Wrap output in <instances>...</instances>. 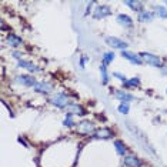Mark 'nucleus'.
Segmentation results:
<instances>
[{
    "mask_svg": "<svg viewBox=\"0 0 167 167\" xmlns=\"http://www.w3.org/2000/svg\"><path fill=\"white\" fill-rule=\"evenodd\" d=\"M17 81L24 84V86H36V80L33 77H30V76H19Z\"/></svg>",
    "mask_w": 167,
    "mask_h": 167,
    "instance_id": "obj_11",
    "label": "nucleus"
},
{
    "mask_svg": "<svg viewBox=\"0 0 167 167\" xmlns=\"http://www.w3.org/2000/svg\"><path fill=\"white\" fill-rule=\"evenodd\" d=\"M121 56H123L124 59H127L129 61L134 63V65H141V61H143V60H141L139 56H136V54H133V53H130V52H127V50H123V52H121Z\"/></svg>",
    "mask_w": 167,
    "mask_h": 167,
    "instance_id": "obj_7",
    "label": "nucleus"
},
{
    "mask_svg": "<svg viewBox=\"0 0 167 167\" xmlns=\"http://www.w3.org/2000/svg\"><path fill=\"white\" fill-rule=\"evenodd\" d=\"M94 136H96L97 139H109V137H112V136H113V133H112V130H110V129L103 127V129L96 130Z\"/></svg>",
    "mask_w": 167,
    "mask_h": 167,
    "instance_id": "obj_10",
    "label": "nucleus"
},
{
    "mask_svg": "<svg viewBox=\"0 0 167 167\" xmlns=\"http://www.w3.org/2000/svg\"><path fill=\"white\" fill-rule=\"evenodd\" d=\"M19 66L23 67V69H26V70H29V71H39L40 70V69H37L34 65L29 63V61H24V60H20V61H19Z\"/></svg>",
    "mask_w": 167,
    "mask_h": 167,
    "instance_id": "obj_14",
    "label": "nucleus"
},
{
    "mask_svg": "<svg viewBox=\"0 0 167 167\" xmlns=\"http://www.w3.org/2000/svg\"><path fill=\"white\" fill-rule=\"evenodd\" d=\"M157 14H160L162 17H167L166 9H164V7H159V9H157Z\"/></svg>",
    "mask_w": 167,
    "mask_h": 167,
    "instance_id": "obj_24",
    "label": "nucleus"
},
{
    "mask_svg": "<svg viewBox=\"0 0 167 167\" xmlns=\"http://www.w3.org/2000/svg\"><path fill=\"white\" fill-rule=\"evenodd\" d=\"M106 43H107L109 46H112L113 49H120L121 52L127 47V43H126V42H123V40H120V39H117V37H112V36L106 39Z\"/></svg>",
    "mask_w": 167,
    "mask_h": 167,
    "instance_id": "obj_3",
    "label": "nucleus"
},
{
    "mask_svg": "<svg viewBox=\"0 0 167 167\" xmlns=\"http://www.w3.org/2000/svg\"><path fill=\"white\" fill-rule=\"evenodd\" d=\"M140 59L143 61H146L147 65H151V66H154V67H160L162 66L160 57L154 56V54H151V53H140Z\"/></svg>",
    "mask_w": 167,
    "mask_h": 167,
    "instance_id": "obj_1",
    "label": "nucleus"
},
{
    "mask_svg": "<svg viewBox=\"0 0 167 167\" xmlns=\"http://www.w3.org/2000/svg\"><path fill=\"white\" fill-rule=\"evenodd\" d=\"M110 13H112L110 7H107V6H99L96 10H94V17L96 19H103V17L109 16Z\"/></svg>",
    "mask_w": 167,
    "mask_h": 167,
    "instance_id": "obj_5",
    "label": "nucleus"
},
{
    "mask_svg": "<svg viewBox=\"0 0 167 167\" xmlns=\"http://www.w3.org/2000/svg\"><path fill=\"white\" fill-rule=\"evenodd\" d=\"M36 90L37 92H42V93H49L52 92V84H49V83H44V81H42V83H36Z\"/></svg>",
    "mask_w": 167,
    "mask_h": 167,
    "instance_id": "obj_12",
    "label": "nucleus"
},
{
    "mask_svg": "<svg viewBox=\"0 0 167 167\" xmlns=\"http://www.w3.org/2000/svg\"><path fill=\"white\" fill-rule=\"evenodd\" d=\"M113 59H114V53L109 52V53L104 54V57H103V61H104V65H109L110 61H113Z\"/></svg>",
    "mask_w": 167,
    "mask_h": 167,
    "instance_id": "obj_19",
    "label": "nucleus"
},
{
    "mask_svg": "<svg viewBox=\"0 0 167 167\" xmlns=\"http://www.w3.org/2000/svg\"><path fill=\"white\" fill-rule=\"evenodd\" d=\"M71 116L73 114H70V113H67V117H66V120H65V126H67V127H70V126H73V120H71Z\"/></svg>",
    "mask_w": 167,
    "mask_h": 167,
    "instance_id": "obj_23",
    "label": "nucleus"
},
{
    "mask_svg": "<svg viewBox=\"0 0 167 167\" xmlns=\"http://www.w3.org/2000/svg\"><path fill=\"white\" fill-rule=\"evenodd\" d=\"M124 164L129 167H140L141 163L136 156H126L124 157Z\"/></svg>",
    "mask_w": 167,
    "mask_h": 167,
    "instance_id": "obj_9",
    "label": "nucleus"
},
{
    "mask_svg": "<svg viewBox=\"0 0 167 167\" xmlns=\"http://www.w3.org/2000/svg\"><path fill=\"white\" fill-rule=\"evenodd\" d=\"M126 3H127V6H130L133 10H137V11H140V13H141V10H143L140 2H130L129 0V2H126Z\"/></svg>",
    "mask_w": 167,
    "mask_h": 167,
    "instance_id": "obj_18",
    "label": "nucleus"
},
{
    "mask_svg": "<svg viewBox=\"0 0 167 167\" xmlns=\"http://www.w3.org/2000/svg\"><path fill=\"white\" fill-rule=\"evenodd\" d=\"M119 112L121 114L129 113V104H127V103H121V104L119 106Z\"/></svg>",
    "mask_w": 167,
    "mask_h": 167,
    "instance_id": "obj_21",
    "label": "nucleus"
},
{
    "mask_svg": "<svg viewBox=\"0 0 167 167\" xmlns=\"http://www.w3.org/2000/svg\"><path fill=\"white\" fill-rule=\"evenodd\" d=\"M19 143H22V144H23V146H24V147H27V144H26V141L23 140L22 137H19Z\"/></svg>",
    "mask_w": 167,
    "mask_h": 167,
    "instance_id": "obj_26",
    "label": "nucleus"
},
{
    "mask_svg": "<svg viewBox=\"0 0 167 167\" xmlns=\"http://www.w3.org/2000/svg\"><path fill=\"white\" fill-rule=\"evenodd\" d=\"M153 20V13L150 11H141L140 14H139V22H151Z\"/></svg>",
    "mask_w": 167,
    "mask_h": 167,
    "instance_id": "obj_15",
    "label": "nucleus"
},
{
    "mask_svg": "<svg viewBox=\"0 0 167 167\" xmlns=\"http://www.w3.org/2000/svg\"><path fill=\"white\" fill-rule=\"evenodd\" d=\"M52 103L57 107H67L69 106V99L66 94L63 93H59V94H54L53 99H52Z\"/></svg>",
    "mask_w": 167,
    "mask_h": 167,
    "instance_id": "obj_2",
    "label": "nucleus"
},
{
    "mask_svg": "<svg viewBox=\"0 0 167 167\" xmlns=\"http://www.w3.org/2000/svg\"><path fill=\"white\" fill-rule=\"evenodd\" d=\"M116 97H117V99H120L123 103L131 102V100L134 99L131 94H129V93H126V92H117V93H116Z\"/></svg>",
    "mask_w": 167,
    "mask_h": 167,
    "instance_id": "obj_13",
    "label": "nucleus"
},
{
    "mask_svg": "<svg viewBox=\"0 0 167 167\" xmlns=\"http://www.w3.org/2000/svg\"><path fill=\"white\" fill-rule=\"evenodd\" d=\"M100 71H102V77H103V83L106 84L109 80L107 77V70H106V65H102V67H100Z\"/></svg>",
    "mask_w": 167,
    "mask_h": 167,
    "instance_id": "obj_20",
    "label": "nucleus"
},
{
    "mask_svg": "<svg viewBox=\"0 0 167 167\" xmlns=\"http://www.w3.org/2000/svg\"><path fill=\"white\" fill-rule=\"evenodd\" d=\"M117 20H119L121 24H126V26H129V27L133 26V20H131L129 16H126V14H119Z\"/></svg>",
    "mask_w": 167,
    "mask_h": 167,
    "instance_id": "obj_16",
    "label": "nucleus"
},
{
    "mask_svg": "<svg viewBox=\"0 0 167 167\" xmlns=\"http://www.w3.org/2000/svg\"><path fill=\"white\" fill-rule=\"evenodd\" d=\"M139 83H140V80H139L137 77H134V79H131V80L126 81V86H137Z\"/></svg>",
    "mask_w": 167,
    "mask_h": 167,
    "instance_id": "obj_22",
    "label": "nucleus"
},
{
    "mask_svg": "<svg viewBox=\"0 0 167 167\" xmlns=\"http://www.w3.org/2000/svg\"><path fill=\"white\" fill-rule=\"evenodd\" d=\"M93 130H94V126H93L92 121H81L77 126V131L81 134H90Z\"/></svg>",
    "mask_w": 167,
    "mask_h": 167,
    "instance_id": "obj_4",
    "label": "nucleus"
},
{
    "mask_svg": "<svg viewBox=\"0 0 167 167\" xmlns=\"http://www.w3.org/2000/svg\"><path fill=\"white\" fill-rule=\"evenodd\" d=\"M114 146H116V150H117V153H119L120 156H124V153H126V146L123 144V141L116 140L114 141Z\"/></svg>",
    "mask_w": 167,
    "mask_h": 167,
    "instance_id": "obj_17",
    "label": "nucleus"
},
{
    "mask_svg": "<svg viewBox=\"0 0 167 167\" xmlns=\"http://www.w3.org/2000/svg\"><path fill=\"white\" fill-rule=\"evenodd\" d=\"M66 110H67V113L70 114H79V116H84L86 114V110L81 106H79V104H69L66 107Z\"/></svg>",
    "mask_w": 167,
    "mask_h": 167,
    "instance_id": "obj_6",
    "label": "nucleus"
},
{
    "mask_svg": "<svg viewBox=\"0 0 167 167\" xmlns=\"http://www.w3.org/2000/svg\"><path fill=\"white\" fill-rule=\"evenodd\" d=\"M114 76H116V77H119L120 80H121V81H124V83L127 81V80H126V77H124L123 74H120V73H114Z\"/></svg>",
    "mask_w": 167,
    "mask_h": 167,
    "instance_id": "obj_25",
    "label": "nucleus"
},
{
    "mask_svg": "<svg viewBox=\"0 0 167 167\" xmlns=\"http://www.w3.org/2000/svg\"><path fill=\"white\" fill-rule=\"evenodd\" d=\"M7 44L9 46H11V47H19V46H22V39L19 37V36H16V34H9L7 36Z\"/></svg>",
    "mask_w": 167,
    "mask_h": 167,
    "instance_id": "obj_8",
    "label": "nucleus"
}]
</instances>
